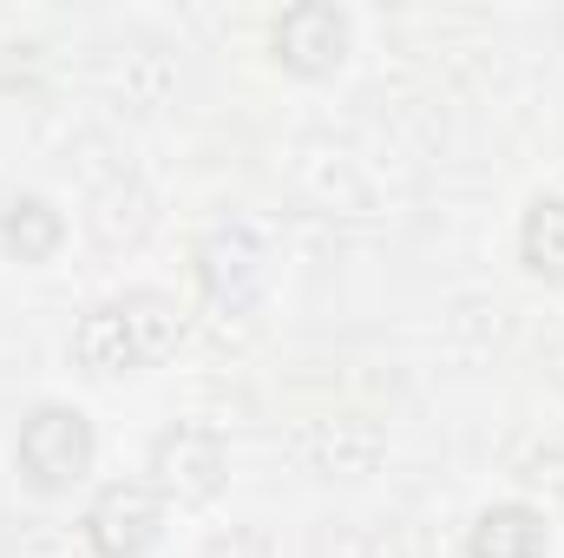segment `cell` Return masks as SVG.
Instances as JSON below:
<instances>
[{
  "mask_svg": "<svg viewBox=\"0 0 564 558\" xmlns=\"http://www.w3.org/2000/svg\"><path fill=\"white\" fill-rule=\"evenodd\" d=\"M177 342H184V309L164 289H119L73 322V362L93 382L144 375V368L171 362Z\"/></svg>",
  "mask_w": 564,
  "mask_h": 558,
  "instance_id": "6da1fadb",
  "label": "cell"
},
{
  "mask_svg": "<svg viewBox=\"0 0 564 558\" xmlns=\"http://www.w3.org/2000/svg\"><path fill=\"white\" fill-rule=\"evenodd\" d=\"M191 264H197L204 302L224 309V315H257L263 296H270V282H276V250H270V237L250 217H217L197 237Z\"/></svg>",
  "mask_w": 564,
  "mask_h": 558,
  "instance_id": "7a4b0ae2",
  "label": "cell"
},
{
  "mask_svg": "<svg viewBox=\"0 0 564 558\" xmlns=\"http://www.w3.org/2000/svg\"><path fill=\"white\" fill-rule=\"evenodd\" d=\"M93 460H99V433H93L86 408H73V401H40L33 415L20 420L13 466H20V480H26L33 493H46V500L73 493V486L93 473Z\"/></svg>",
  "mask_w": 564,
  "mask_h": 558,
  "instance_id": "3957f363",
  "label": "cell"
},
{
  "mask_svg": "<svg viewBox=\"0 0 564 558\" xmlns=\"http://www.w3.org/2000/svg\"><path fill=\"white\" fill-rule=\"evenodd\" d=\"M144 480L164 506H210L224 486H230V440L204 420H171L158 440H151V460H144Z\"/></svg>",
  "mask_w": 564,
  "mask_h": 558,
  "instance_id": "277c9868",
  "label": "cell"
},
{
  "mask_svg": "<svg viewBox=\"0 0 564 558\" xmlns=\"http://www.w3.org/2000/svg\"><path fill=\"white\" fill-rule=\"evenodd\" d=\"M164 513L171 506L151 493V480H106L86 500L79 533H86L93 558H144V552H158V539H164Z\"/></svg>",
  "mask_w": 564,
  "mask_h": 558,
  "instance_id": "5b68a950",
  "label": "cell"
},
{
  "mask_svg": "<svg viewBox=\"0 0 564 558\" xmlns=\"http://www.w3.org/2000/svg\"><path fill=\"white\" fill-rule=\"evenodd\" d=\"M348 40H355V20L348 7L335 0H295L282 7L276 26H270V60L295 79H328L341 60H348Z\"/></svg>",
  "mask_w": 564,
  "mask_h": 558,
  "instance_id": "8992f818",
  "label": "cell"
},
{
  "mask_svg": "<svg viewBox=\"0 0 564 558\" xmlns=\"http://www.w3.org/2000/svg\"><path fill=\"white\" fill-rule=\"evenodd\" d=\"M289 453H295L308 473H322V480H361V473L381 466L388 433L368 415H315L289 433Z\"/></svg>",
  "mask_w": 564,
  "mask_h": 558,
  "instance_id": "52a82bcc",
  "label": "cell"
},
{
  "mask_svg": "<svg viewBox=\"0 0 564 558\" xmlns=\"http://www.w3.org/2000/svg\"><path fill=\"white\" fill-rule=\"evenodd\" d=\"M466 558H552V526L539 506L525 500H499L473 519L466 533Z\"/></svg>",
  "mask_w": 564,
  "mask_h": 558,
  "instance_id": "ba28073f",
  "label": "cell"
},
{
  "mask_svg": "<svg viewBox=\"0 0 564 558\" xmlns=\"http://www.w3.org/2000/svg\"><path fill=\"white\" fill-rule=\"evenodd\" d=\"M0 244L13 264H53L59 244H66V211L40 191H13L0 204Z\"/></svg>",
  "mask_w": 564,
  "mask_h": 558,
  "instance_id": "9c48e42d",
  "label": "cell"
},
{
  "mask_svg": "<svg viewBox=\"0 0 564 558\" xmlns=\"http://www.w3.org/2000/svg\"><path fill=\"white\" fill-rule=\"evenodd\" d=\"M519 257L545 282H564V191H545L519 217Z\"/></svg>",
  "mask_w": 564,
  "mask_h": 558,
  "instance_id": "30bf717a",
  "label": "cell"
},
{
  "mask_svg": "<svg viewBox=\"0 0 564 558\" xmlns=\"http://www.w3.org/2000/svg\"><path fill=\"white\" fill-rule=\"evenodd\" d=\"M204 558H282V546L263 533V526H230V533H217Z\"/></svg>",
  "mask_w": 564,
  "mask_h": 558,
  "instance_id": "8fae6325",
  "label": "cell"
}]
</instances>
